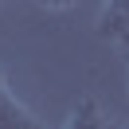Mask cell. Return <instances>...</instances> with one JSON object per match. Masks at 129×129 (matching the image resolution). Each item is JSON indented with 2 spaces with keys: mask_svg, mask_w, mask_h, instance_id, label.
<instances>
[{
  "mask_svg": "<svg viewBox=\"0 0 129 129\" xmlns=\"http://www.w3.org/2000/svg\"><path fill=\"white\" fill-rule=\"evenodd\" d=\"M0 129H47L27 106H20L8 90H0Z\"/></svg>",
  "mask_w": 129,
  "mask_h": 129,
  "instance_id": "cell-1",
  "label": "cell"
},
{
  "mask_svg": "<svg viewBox=\"0 0 129 129\" xmlns=\"http://www.w3.org/2000/svg\"><path fill=\"white\" fill-rule=\"evenodd\" d=\"M102 35L121 47H129V4H106L102 8Z\"/></svg>",
  "mask_w": 129,
  "mask_h": 129,
  "instance_id": "cell-2",
  "label": "cell"
},
{
  "mask_svg": "<svg viewBox=\"0 0 129 129\" xmlns=\"http://www.w3.org/2000/svg\"><path fill=\"white\" fill-rule=\"evenodd\" d=\"M63 129H110V121H106L102 106H98L94 98H82V102L71 110V117H67Z\"/></svg>",
  "mask_w": 129,
  "mask_h": 129,
  "instance_id": "cell-3",
  "label": "cell"
},
{
  "mask_svg": "<svg viewBox=\"0 0 129 129\" xmlns=\"http://www.w3.org/2000/svg\"><path fill=\"white\" fill-rule=\"evenodd\" d=\"M0 90H4V71H0Z\"/></svg>",
  "mask_w": 129,
  "mask_h": 129,
  "instance_id": "cell-4",
  "label": "cell"
},
{
  "mask_svg": "<svg viewBox=\"0 0 129 129\" xmlns=\"http://www.w3.org/2000/svg\"><path fill=\"white\" fill-rule=\"evenodd\" d=\"M125 129H129V125H125Z\"/></svg>",
  "mask_w": 129,
  "mask_h": 129,
  "instance_id": "cell-5",
  "label": "cell"
}]
</instances>
